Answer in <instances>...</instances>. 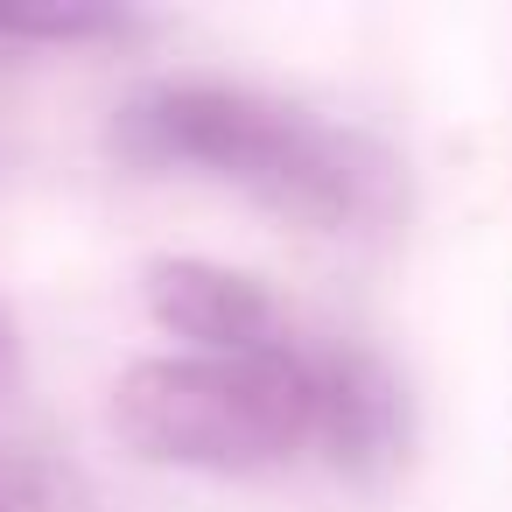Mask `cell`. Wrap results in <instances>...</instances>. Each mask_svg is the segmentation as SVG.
Masks as SVG:
<instances>
[{"mask_svg":"<svg viewBox=\"0 0 512 512\" xmlns=\"http://www.w3.org/2000/svg\"><path fill=\"white\" fill-rule=\"evenodd\" d=\"M106 141L141 176L197 169L309 232H386L407 211V176L386 141L218 78L141 85Z\"/></svg>","mask_w":512,"mask_h":512,"instance_id":"cell-1","label":"cell"},{"mask_svg":"<svg viewBox=\"0 0 512 512\" xmlns=\"http://www.w3.org/2000/svg\"><path fill=\"white\" fill-rule=\"evenodd\" d=\"M113 428L148 463L246 477L309 442V365L295 344L267 358H141L113 386Z\"/></svg>","mask_w":512,"mask_h":512,"instance_id":"cell-2","label":"cell"},{"mask_svg":"<svg viewBox=\"0 0 512 512\" xmlns=\"http://www.w3.org/2000/svg\"><path fill=\"white\" fill-rule=\"evenodd\" d=\"M302 365H309V442L323 449V463L351 484H386L414 435L400 372L358 344L302 351Z\"/></svg>","mask_w":512,"mask_h":512,"instance_id":"cell-3","label":"cell"},{"mask_svg":"<svg viewBox=\"0 0 512 512\" xmlns=\"http://www.w3.org/2000/svg\"><path fill=\"white\" fill-rule=\"evenodd\" d=\"M141 295H148V316L169 337L197 344V358H267V351H288L274 295L253 274H239V267L162 253V260L141 267Z\"/></svg>","mask_w":512,"mask_h":512,"instance_id":"cell-4","label":"cell"},{"mask_svg":"<svg viewBox=\"0 0 512 512\" xmlns=\"http://www.w3.org/2000/svg\"><path fill=\"white\" fill-rule=\"evenodd\" d=\"M148 15L134 8H85V0H57V8H0V50H29V43H127L141 36Z\"/></svg>","mask_w":512,"mask_h":512,"instance_id":"cell-5","label":"cell"},{"mask_svg":"<svg viewBox=\"0 0 512 512\" xmlns=\"http://www.w3.org/2000/svg\"><path fill=\"white\" fill-rule=\"evenodd\" d=\"M36 456H8L0 449V512H36Z\"/></svg>","mask_w":512,"mask_h":512,"instance_id":"cell-6","label":"cell"},{"mask_svg":"<svg viewBox=\"0 0 512 512\" xmlns=\"http://www.w3.org/2000/svg\"><path fill=\"white\" fill-rule=\"evenodd\" d=\"M15 379V330H8V316H0V386Z\"/></svg>","mask_w":512,"mask_h":512,"instance_id":"cell-7","label":"cell"}]
</instances>
